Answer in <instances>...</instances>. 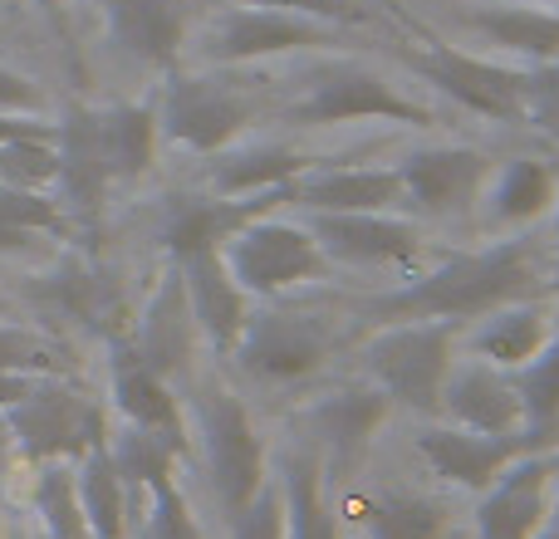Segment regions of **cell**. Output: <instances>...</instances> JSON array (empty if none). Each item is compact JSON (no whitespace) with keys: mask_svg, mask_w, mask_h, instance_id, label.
Masks as SVG:
<instances>
[{"mask_svg":"<svg viewBox=\"0 0 559 539\" xmlns=\"http://www.w3.org/2000/svg\"><path fill=\"white\" fill-rule=\"evenodd\" d=\"M555 261L550 245L531 241L525 231L506 236V241L486 245V251H466L452 261L417 270L407 285L383 289V295L364 299L358 319L368 324H407V319H447V324H476L481 314L515 299H540V289L550 285Z\"/></svg>","mask_w":559,"mask_h":539,"instance_id":"1","label":"cell"},{"mask_svg":"<svg viewBox=\"0 0 559 539\" xmlns=\"http://www.w3.org/2000/svg\"><path fill=\"white\" fill-rule=\"evenodd\" d=\"M452 363H456V324H447V319L378 324V334L358 348L364 383H373L393 407H413L423 417H437Z\"/></svg>","mask_w":559,"mask_h":539,"instance_id":"2","label":"cell"},{"mask_svg":"<svg viewBox=\"0 0 559 539\" xmlns=\"http://www.w3.org/2000/svg\"><path fill=\"white\" fill-rule=\"evenodd\" d=\"M157 137L187 147V153H222L241 143L261 118V98L231 74H167L157 98Z\"/></svg>","mask_w":559,"mask_h":539,"instance_id":"3","label":"cell"},{"mask_svg":"<svg viewBox=\"0 0 559 539\" xmlns=\"http://www.w3.org/2000/svg\"><path fill=\"white\" fill-rule=\"evenodd\" d=\"M197 436H202L212 501H216V511H222V520H231V515L246 511V505L261 495V486L271 481L265 436H261V427H255L251 407L236 393H226V387L202 397V407H197Z\"/></svg>","mask_w":559,"mask_h":539,"instance_id":"4","label":"cell"},{"mask_svg":"<svg viewBox=\"0 0 559 539\" xmlns=\"http://www.w3.org/2000/svg\"><path fill=\"white\" fill-rule=\"evenodd\" d=\"M222 261L251 299H280L299 285H314V279H324L334 270L324 261V251H319L309 221L285 216V206L246 221L222 245Z\"/></svg>","mask_w":559,"mask_h":539,"instance_id":"5","label":"cell"},{"mask_svg":"<svg viewBox=\"0 0 559 539\" xmlns=\"http://www.w3.org/2000/svg\"><path fill=\"white\" fill-rule=\"evenodd\" d=\"M289 123L299 128H344V123H403V128H432L437 113L388 84L378 69L358 59H334L319 69L314 84L289 104Z\"/></svg>","mask_w":559,"mask_h":539,"instance_id":"6","label":"cell"},{"mask_svg":"<svg viewBox=\"0 0 559 539\" xmlns=\"http://www.w3.org/2000/svg\"><path fill=\"white\" fill-rule=\"evenodd\" d=\"M5 422H10L15 456H25L35 466H45V462L74 466L88 446H98L108 436L104 407L79 393L74 383H64V373L35 378V387L15 407H5Z\"/></svg>","mask_w":559,"mask_h":539,"instance_id":"7","label":"cell"},{"mask_svg":"<svg viewBox=\"0 0 559 539\" xmlns=\"http://www.w3.org/2000/svg\"><path fill=\"white\" fill-rule=\"evenodd\" d=\"M236 368L261 387H289L314 378L334 358V328L319 314H289V309H251L241 338L231 348Z\"/></svg>","mask_w":559,"mask_h":539,"instance_id":"8","label":"cell"},{"mask_svg":"<svg viewBox=\"0 0 559 539\" xmlns=\"http://www.w3.org/2000/svg\"><path fill=\"white\" fill-rule=\"evenodd\" d=\"M338 45V25L299 10H265V5H226L212 25L202 29L197 55L216 69L261 64L275 55H299V49H329Z\"/></svg>","mask_w":559,"mask_h":539,"instance_id":"9","label":"cell"},{"mask_svg":"<svg viewBox=\"0 0 559 539\" xmlns=\"http://www.w3.org/2000/svg\"><path fill=\"white\" fill-rule=\"evenodd\" d=\"M397 167L403 182V212L423 216V221H462L481 206V192L496 172V157L481 147L462 143H437L407 153Z\"/></svg>","mask_w":559,"mask_h":539,"instance_id":"10","label":"cell"},{"mask_svg":"<svg viewBox=\"0 0 559 539\" xmlns=\"http://www.w3.org/2000/svg\"><path fill=\"white\" fill-rule=\"evenodd\" d=\"M550 442L555 436L531 432V427L506 432V436H486V432H466V427H452V422H427L413 432V452L427 466V476H437L442 486L466 491V495H481L511 462L545 452Z\"/></svg>","mask_w":559,"mask_h":539,"instance_id":"11","label":"cell"},{"mask_svg":"<svg viewBox=\"0 0 559 539\" xmlns=\"http://www.w3.org/2000/svg\"><path fill=\"white\" fill-rule=\"evenodd\" d=\"M319 251L329 265L358 270H423V231L403 212H309Z\"/></svg>","mask_w":559,"mask_h":539,"instance_id":"12","label":"cell"},{"mask_svg":"<svg viewBox=\"0 0 559 539\" xmlns=\"http://www.w3.org/2000/svg\"><path fill=\"white\" fill-rule=\"evenodd\" d=\"M407 64L432 88H442L452 104H462L466 113L491 118V123L506 128H525V69L496 64V59L466 55V49L452 45H432L423 55H413Z\"/></svg>","mask_w":559,"mask_h":539,"instance_id":"13","label":"cell"},{"mask_svg":"<svg viewBox=\"0 0 559 539\" xmlns=\"http://www.w3.org/2000/svg\"><path fill=\"white\" fill-rule=\"evenodd\" d=\"M555 525V466L550 446L511 462L472 505L466 539H540Z\"/></svg>","mask_w":559,"mask_h":539,"instance_id":"14","label":"cell"},{"mask_svg":"<svg viewBox=\"0 0 559 539\" xmlns=\"http://www.w3.org/2000/svg\"><path fill=\"white\" fill-rule=\"evenodd\" d=\"M388 412H393V403L373 383L338 387V393L319 397L305 412L309 452L324 466H334V471H358L368 462V452H373V436L383 432Z\"/></svg>","mask_w":559,"mask_h":539,"instance_id":"15","label":"cell"},{"mask_svg":"<svg viewBox=\"0 0 559 539\" xmlns=\"http://www.w3.org/2000/svg\"><path fill=\"white\" fill-rule=\"evenodd\" d=\"M437 417L452 427H466V432H486V436L521 432L525 412H521V393H515V373L481 363V358L452 363V373L442 383Z\"/></svg>","mask_w":559,"mask_h":539,"instance_id":"16","label":"cell"},{"mask_svg":"<svg viewBox=\"0 0 559 539\" xmlns=\"http://www.w3.org/2000/svg\"><path fill=\"white\" fill-rule=\"evenodd\" d=\"M177 275H182V289H187V304H192V319H197V334L206 344H216L222 354H231L236 338H241L246 319H251L255 299L236 285V275L226 270L222 251H197L187 261H177Z\"/></svg>","mask_w":559,"mask_h":539,"instance_id":"17","label":"cell"},{"mask_svg":"<svg viewBox=\"0 0 559 539\" xmlns=\"http://www.w3.org/2000/svg\"><path fill=\"white\" fill-rule=\"evenodd\" d=\"M289 206L299 212H403L397 167H324L314 163L289 182Z\"/></svg>","mask_w":559,"mask_h":539,"instance_id":"18","label":"cell"},{"mask_svg":"<svg viewBox=\"0 0 559 539\" xmlns=\"http://www.w3.org/2000/svg\"><path fill=\"white\" fill-rule=\"evenodd\" d=\"M108 39L147 69H173L187 45V0H104Z\"/></svg>","mask_w":559,"mask_h":539,"instance_id":"19","label":"cell"},{"mask_svg":"<svg viewBox=\"0 0 559 539\" xmlns=\"http://www.w3.org/2000/svg\"><path fill=\"white\" fill-rule=\"evenodd\" d=\"M368 539H456V515L442 495L413 486H373L348 505Z\"/></svg>","mask_w":559,"mask_h":539,"instance_id":"20","label":"cell"},{"mask_svg":"<svg viewBox=\"0 0 559 539\" xmlns=\"http://www.w3.org/2000/svg\"><path fill=\"white\" fill-rule=\"evenodd\" d=\"M114 407L128 417V427L138 432H153V436H167L177 452H187V436H182V403H177L173 383L163 373L138 358L133 344H114Z\"/></svg>","mask_w":559,"mask_h":539,"instance_id":"21","label":"cell"},{"mask_svg":"<svg viewBox=\"0 0 559 539\" xmlns=\"http://www.w3.org/2000/svg\"><path fill=\"white\" fill-rule=\"evenodd\" d=\"M133 348L167 383H173L177 373H187V358H192V348H197V319H192V304H187V289H182L177 270L157 279V289L147 295Z\"/></svg>","mask_w":559,"mask_h":539,"instance_id":"22","label":"cell"},{"mask_svg":"<svg viewBox=\"0 0 559 539\" xmlns=\"http://www.w3.org/2000/svg\"><path fill=\"white\" fill-rule=\"evenodd\" d=\"M555 338V324H550V309L540 299H515V304H501L491 314H481L466 334L472 354L491 368H506V373H521L535 354Z\"/></svg>","mask_w":559,"mask_h":539,"instance_id":"23","label":"cell"},{"mask_svg":"<svg viewBox=\"0 0 559 539\" xmlns=\"http://www.w3.org/2000/svg\"><path fill=\"white\" fill-rule=\"evenodd\" d=\"M559 192V167H550L545 157H511L496 163L491 182L481 192L486 221L506 226V231H525V226L545 221Z\"/></svg>","mask_w":559,"mask_h":539,"instance_id":"24","label":"cell"},{"mask_svg":"<svg viewBox=\"0 0 559 539\" xmlns=\"http://www.w3.org/2000/svg\"><path fill=\"white\" fill-rule=\"evenodd\" d=\"M329 466L309 446L285 456L280 466V505H285V539H344V515L329 501Z\"/></svg>","mask_w":559,"mask_h":539,"instance_id":"25","label":"cell"},{"mask_svg":"<svg viewBox=\"0 0 559 539\" xmlns=\"http://www.w3.org/2000/svg\"><path fill=\"white\" fill-rule=\"evenodd\" d=\"M94 147L104 157L108 182H138L157 163V113L153 104H114L88 108Z\"/></svg>","mask_w":559,"mask_h":539,"instance_id":"26","label":"cell"},{"mask_svg":"<svg viewBox=\"0 0 559 539\" xmlns=\"http://www.w3.org/2000/svg\"><path fill=\"white\" fill-rule=\"evenodd\" d=\"M314 157H305L299 147L285 143H246V147H222L212 153V167H206V187L216 196H255L271 192V187L295 182L299 172H309Z\"/></svg>","mask_w":559,"mask_h":539,"instance_id":"27","label":"cell"},{"mask_svg":"<svg viewBox=\"0 0 559 539\" xmlns=\"http://www.w3.org/2000/svg\"><path fill=\"white\" fill-rule=\"evenodd\" d=\"M466 25L496 45L501 55L521 59L525 69L545 64L559 55V10L545 5H472L466 10Z\"/></svg>","mask_w":559,"mask_h":539,"instance_id":"28","label":"cell"},{"mask_svg":"<svg viewBox=\"0 0 559 539\" xmlns=\"http://www.w3.org/2000/svg\"><path fill=\"white\" fill-rule=\"evenodd\" d=\"M55 157H59V192L74 212H98L108 196V172H104V157L94 147V123H88V108H69L64 118L55 123Z\"/></svg>","mask_w":559,"mask_h":539,"instance_id":"29","label":"cell"},{"mask_svg":"<svg viewBox=\"0 0 559 539\" xmlns=\"http://www.w3.org/2000/svg\"><path fill=\"white\" fill-rule=\"evenodd\" d=\"M74 491H79V511L88 520V535L94 539H128V505H133V491L118 476L114 456H108V436L98 446H88L74 462Z\"/></svg>","mask_w":559,"mask_h":539,"instance_id":"30","label":"cell"},{"mask_svg":"<svg viewBox=\"0 0 559 539\" xmlns=\"http://www.w3.org/2000/svg\"><path fill=\"white\" fill-rule=\"evenodd\" d=\"M64 231V212L45 192H20L0 182V255L35 251L45 236Z\"/></svg>","mask_w":559,"mask_h":539,"instance_id":"31","label":"cell"},{"mask_svg":"<svg viewBox=\"0 0 559 539\" xmlns=\"http://www.w3.org/2000/svg\"><path fill=\"white\" fill-rule=\"evenodd\" d=\"M29 505H35V515H39V535H49V539H94L88 535L84 511H79L74 466L69 462L39 466L35 486H29Z\"/></svg>","mask_w":559,"mask_h":539,"instance_id":"32","label":"cell"},{"mask_svg":"<svg viewBox=\"0 0 559 539\" xmlns=\"http://www.w3.org/2000/svg\"><path fill=\"white\" fill-rule=\"evenodd\" d=\"M108 456H114L118 476L128 481V491L147 495L157 481H173L177 471V446L167 442V436H153V432H138V427H128L123 436H114L108 442Z\"/></svg>","mask_w":559,"mask_h":539,"instance_id":"33","label":"cell"},{"mask_svg":"<svg viewBox=\"0 0 559 539\" xmlns=\"http://www.w3.org/2000/svg\"><path fill=\"white\" fill-rule=\"evenodd\" d=\"M515 393H521L525 427L559 436V334L515 373Z\"/></svg>","mask_w":559,"mask_h":539,"instance_id":"34","label":"cell"},{"mask_svg":"<svg viewBox=\"0 0 559 539\" xmlns=\"http://www.w3.org/2000/svg\"><path fill=\"white\" fill-rule=\"evenodd\" d=\"M143 539H206L202 520L192 515V501L177 486V476L173 481H157L143 495Z\"/></svg>","mask_w":559,"mask_h":539,"instance_id":"35","label":"cell"},{"mask_svg":"<svg viewBox=\"0 0 559 539\" xmlns=\"http://www.w3.org/2000/svg\"><path fill=\"white\" fill-rule=\"evenodd\" d=\"M59 172L55 137H15L0 143V182L20 187V192H45Z\"/></svg>","mask_w":559,"mask_h":539,"instance_id":"36","label":"cell"},{"mask_svg":"<svg viewBox=\"0 0 559 539\" xmlns=\"http://www.w3.org/2000/svg\"><path fill=\"white\" fill-rule=\"evenodd\" d=\"M0 373H35V378H59L64 358L55 344H45L39 334H25L15 324H0Z\"/></svg>","mask_w":559,"mask_h":539,"instance_id":"37","label":"cell"},{"mask_svg":"<svg viewBox=\"0 0 559 539\" xmlns=\"http://www.w3.org/2000/svg\"><path fill=\"white\" fill-rule=\"evenodd\" d=\"M525 128L559 143V55L525 69Z\"/></svg>","mask_w":559,"mask_h":539,"instance_id":"38","label":"cell"},{"mask_svg":"<svg viewBox=\"0 0 559 539\" xmlns=\"http://www.w3.org/2000/svg\"><path fill=\"white\" fill-rule=\"evenodd\" d=\"M226 535L231 539H285V505H280L275 476L261 486V495H255L246 511H236L231 520H226Z\"/></svg>","mask_w":559,"mask_h":539,"instance_id":"39","label":"cell"},{"mask_svg":"<svg viewBox=\"0 0 559 539\" xmlns=\"http://www.w3.org/2000/svg\"><path fill=\"white\" fill-rule=\"evenodd\" d=\"M226 5H265V10H299V15L329 20V25H358L364 10L354 0H226Z\"/></svg>","mask_w":559,"mask_h":539,"instance_id":"40","label":"cell"},{"mask_svg":"<svg viewBox=\"0 0 559 539\" xmlns=\"http://www.w3.org/2000/svg\"><path fill=\"white\" fill-rule=\"evenodd\" d=\"M39 108H45L39 84H29L25 74L0 64V113H39Z\"/></svg>","mask_w":559,"mask_h":539,"instance_id":"41","label":"cell"},{"mask_svg":"<svg viewBox=\"0 0 559 539\" xmlns=\"http://www.w3.org/2000/svg\"><path fill=\"white\" fill-rule=\"evenodd\" d=\"M29 387H35V373H0V412H5V407H15Z\"/></svg>","mask_w":559,"mask_h":539,"instance_id":"42","label":"cell"},{"mask_svg":"<svg viewBox=\"0 0 559 539\" xmlns=\"http://www.w3.org/2000/svg\"><path fill=\"white\" fill-rule=\"evenodd\" d=\"M15 462V442H10V422H5V412H0V471Z\"/></svg>","mask_w":559,"mask_h":539,"instance_id":"43","label":"cell"},{"mask_svg":"<svg viewBox=\"0 0 559 539\" xmlns=\"http://www.w3.org/2000/svg\"><path fill=\"white\" fill-rule=\"evenodd\" d=\"M550 216H555V241H550V261H555V275H559V192H555V206H550Z\"/></svg>","mask_w":559,"mask_h":539,"instance_id":"44","label":"cell"},{"mask_svg":"<svg viewBox=\"0 0 559 539\" xmlns=\"http://www.w3.org/2000/svg\"><path fill=\"white\" fill-rule=\"evenodd\" d=\"M550 466H555V520H559V452H550Z\"/></svg>","mask_w":559,"mask_h":539,"instance_id":"45","label":"cell"},{"mask_svg":"<svg viewBox=\"0 0 559 539\" xmlns=\"http://www.w3.org/2000/svg\"><path fill=\"white\" fill-rule=\"evenodd\" d=\"M35 5H39V10H49V15L59 20V0H35Z\"/></svg>","mask_w":559,"mask_h":539,"instance_id":"46","label":"cell"},{"mask_svg":"<svg viewBox=\"0 0 559 539\" xmlns=\"http://www.w3.org/2000/svg\"><path fill=\"white\" fill-rule=\"evenodd\" d=\"M540 539H559V520H555V525H550V530H545Z\"/></svg>","mask_w":559,"mask_h":539,"instance_id":"47","label":"cell"},{"mask_svg":"<svg viewBox=\"0 0 559 539\" xmlns=\"http://www.w3.org/2000/svg\"><path fill=\"white\" fill-rule=\"evenodd\" d=\"M0 539H10V535H5V520H0Z\"/></svg>","mask_w":559,"mask_h":539,"instance_id":"48","label":"cell"},{"mask_svg":"<svg viewBox=\"0 0 559 539\" xmlns=\"http://www.w3.org/2000/svg\"><path fill=\"white\" fill-rule=\"evenodd\" d=\"M35 539H49V535H35Z\"/></svg>","mask_w":559,"mask_h":539,"instance_id":"49","label":"cell"}]
</instances>
